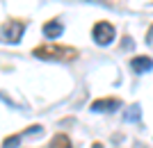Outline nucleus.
I'll list each match as a JSON object with an SVG mask.
<instances>
[{
  "mask_svg": "<svg viewBox=\"0 0 153 148\" xmlns=\"http://www.w3.org/2000/svg\"><path fill=\"white\" fill-rule=\"evenodd\" d=\"M32 55L46 62H73L78 57V50L71 46H59V43H41L37 46Z\"/></svg>",
  "mask_w": 153,
  "mask_h": 148,
  "instance_id": "obj_1",
  "label": "nucleus"
},
{
  "mask_svg": "<svg viewBox=\"0 0 153 148\" xmlns=\"http://www.w3.org/2000/svg\"><path fill=\"white\" fill-rule=\"evenodd\" d=\"M23 32H25V23L16 21V18H9L0 27V41H5V43H19Z\"/></svg>",
  "mask_w": 153,
  "mask_h": 148,
  "instance_id": "obj_2",
  "label": "nucleus"
},
{
  "mask_svg": "<svg viewBox=\"0 0 153 148\" xmlns=\"http://www.w3.org/2000/svg\"><path fill=\"white\" fill-rule=\"evenodd\" d=\"M114 25L112 23H108V21H98L94 25V30H91V37H94V41L98 46H108L114 41Z\"/></svg>",
  "mask_w": 153,
  "mask_h": 148,
  "instance_id": "obj_3",
  "label": "nucleus"
},
{
  "mask_svg": "<svg viewBox=\"0 0 153 148\" xmlns=\"http://www.w3.org/2000/svg\"><path fill=\"white\" fill-rule=\"evenodd\" d=\"M121 107L119 98H98L91 103V112H117Z\"/></svg>",
  "mask_w": 153,
  "mask_h": 148,
  "instance_id": "obj_4",
  "label": "nucleus"
},
{
  "mask_svg": "<svg viewBox=\"0 0 153 148\" xmlns=\"http://www.w3.org/2000/svg\"><path fill=\"white\" fill-rule=\"evenodd\" d=\"M130 66H133L135 73H146V71H151V68H153V59L151 57H133Z\"/></svg>",
  "mask_w": 153,
  "mask_h": 148,
  "instance_id": "obj_5",
  "label": "nucleus"
},
{
  "mask_svg": "<svg viewBox=\"0 0 153 148\" xmlns=\"http://www.w3.org/2000/svg\"><path fill=\"white\" fill-rule=\"evenodd\" d=\"M62 30H64V27H62L59 21H48V23L44 25V34L48 39H57L59 34H62Z\"/></svg>",
  "mask_w": 153,
  "mask_h": 148,
  "instance_id": "obj_6",
  "label": "nucleus"
},
{
  "mask_svg": "<svg viewBox=\"0 0 153 148\" xmlns=\"http://www.w3.org/2000/svg\"><path fill=\"white\" fill-rule=\"evenodd\" d=\"M48 148H73L71 146V139L64 132H59V135H55L51 139V144H48Z\"/></svg>",
  "mask_w": 153,
  "mask_h": 148,
  "instance_id": "obj_7",
  "label": "nucleus"
},
{
  "mask_svg": "<svg viewBox=\"0 0 153 148\" xmlns=\"http://www.w3.org/2000/svg\"><path fill=\"white\" fill-rule=\"evenodd\" d=\"M19 141H21V135H9L5 141H2V148H16Z\"/></svg>",
  "mask_w": 153,
  "mask_h": 148,
  "instance_id": "obj_8",
  "label": "nucleus"
},
{
  "mask_svg": "<svg viewBox=\"0 0 153 148\" xmlns=\"http://www.w3.org/2000/svg\"><path fill=\"white\" fill-rule=\"evenodd\" d=\"M137 116H140V110H137V107H133V110H130V114H128V119H137Z\"/></svg>",
  "mask_w": 153,
  "mask_h": 148,
  "instance_id": "obj_9",
  "label": "nucleus"
}]
</instances>
